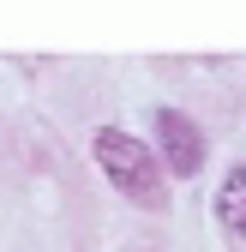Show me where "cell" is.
I'll list each match as a JSON object with an SVG mask.
<instances>
[{"label":"cell","instance_id":"1","mask_svg":"<svg viewBox=\"0 0 246 252\" xmlns=\"http://www.w3.org/2000/svg\"><path fill=\"white\" fill-rule=\"evenodd\" d=\"M96 156H102V174L120 186L126 198H138V204H156L162 198V174H156V156H150L138 138H126V132H96Z\"/></svg>","mask_w":246,"mask_h":252},{"label":"cell","instance_id":"2","mask_svg":"<svg viewBox=\"0 0 246 252\" xmlns=\"http://www.w3.org/2000/svg\"><path fill=\"white\" fill-rule=\"evenodd\" d=\"M156 132H162V156H168V168H174V174H198V162H204L198 126L180 114V108H162V114H156Z\"/></svg>","mask_w":246,"mask_h":252},{"label":"cell","instance_id":"3","mask_svg":"<svg viewBox=\"0 0 246 252\" xmlns=\"http://www.w3.org/2000/svg\"><path fill=\"white\" fill-rule=\"evenodd\" d=\"M216 210H222V228H228L234 240H246V168H234V174L222 180V198H216Z\"/></svg>","mask_w":246,"mask_h":252}]
</instances>
